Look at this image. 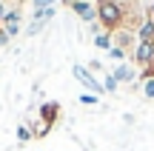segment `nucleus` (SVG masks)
<instances>
[{
	"label": "nucleus",
	"instance_id": "1",
	"mask_svg": "<svg viewBox=\"0 0 154 151\" xmlns=\"http://www.w3.org/2000/svg\"><path fill=\"white\" fill-rule=\"evenodd\" d=\"M128 20L123 0H97V23L103 26V32L114 34L117 29H123Z\"/></svg>",
	"mask_w": 154,
	"mask_h": 151
},
{
	"label": "nucleus",
	"instance_id": "2",
	"mask_svg": "<svg viewBox=\"0 0 154 151\" xmlns=\"http://www.w3.org/2000/svg\"><path fill=\"white\" fill-rule=\"evenodd\" d=\"M40 123H37V128H34V137H46L51 128H54V123H57V117H60V103H54V100H49V103H43L40 106Z\"/></svg>",
	"mask_w": 154,
	"mask_h": 151
},
{
	"label": "nucleus",
	"instance_id": "3",
	"mask_svg": "<svg viewBox=\"0 0 154 151\" xmlns=\"http://www.w3.org/2000/svg\"><path fill=\"white\" fill-rule=\"evenodd\" d=\"M131 60L140 68H149L154 63V40H137V46L131 49Z\"/></svg>",
	"mask_w": 154,
	"mask_h": 151
},
{
	"label": "nucleus",
	"instance_id": "4",
	"mask_svg": "<svg viewBox=\"0 0 154 151\" xmlns=\"http://www.w3.org/2000/svg\"><path fill=\"white\" fill-rule=\"evenodd\" d=\"M72 74H74L77 80H80L83 86H86L88 91H94V94H97V97H100V94H106V89H103V83H100V80L94 77V74L88 71L86 66H72Z\"/></svg>",
	"mask_w": 154,
	"mask_h": 151
},
{
	"label": "nucleus",
	"instance_id": "5",
	"mask_svg": "<svg viewBox=\"0 0 154 151\" xmlns=\"http://www.w3.org/2000/svg\"><path fill=\"white\" fill-rule=\"evenodd\" d=\"M72 11L77 17H80L83 23H88V26H91V23H97V6L91 3V0H72Z\"/></svg>",
	"mask_w": 154,
	"mask_h": 151
},
{
	"label": "nucleus",
	"instance_id": "6",
	"mask_svg": "<svg viewBox=\"0 0 154 151\" xmlns=\"http://www.w3.org/2000/svg\"><path fill=\"white\" fill-rule=\"evenodd\" d=\"M20 23H23L20 9H9V11L3 14V20H0V29H3L9 37H17V34H20Z\"/></svg>",
	"mask_w": 154,
	"mask_h": 151
},
{
	"label": "nucleus",
	"instance_id": "7",
	"mask_svg": "<svg viewBox=\"0 0 154 151\" xmlns=\"http://www.w3.org/2000/svg\"><path fill=\"white\" fill-rule=\"evenodd\" d=\"M114 46H120L123 51L134 49V46H137V34H134V32H131V29H128V26L117 29V32H114Z\"/></svg>",
	"mask_w": 154,
	"mask_h": 151
},
{
	"label": "nucleus",
	"instance_id": "8",
	"mask_svg": "<svg viewBox=\"0 0 154 151\" xmlns=\"http://www.w3.org/2000/svg\"><path fill=\"white\" fill-rule=\"evenodd\" d=\"M111 74H114L117 83H131V80L137 77V68H134L131 63H117V66L111 68Z\"/></svg>",
	"mask_w": 154,
	"mask_h": 151
},
{
	"label": "nucleus",
	"instance_id": "9",
	"mask_svg": "<svg viewBox=\"0 0 154 151\" xmlns=\"http://www.w3.org/2000/svg\"><path fill=\"white\" fill-rule=\"evenodd\" d=\"M134 34H137V40H154V20H151V17L140 20L137 29H134Z\"/></svg>",
	"mask_w": 154,
	"mask_h": 151
},
{
	"label": "nucleus",
	"instance_id": "10",
	"mask_svg": "<svg viewBox=\"0 0 154 151\" xmlns=\"http://www.w3.org/2000/svg\"><path fill=\"white\" fill-rule=\"evenodd\" d=\"M94 46H97V49H103V51H109L111 46H114V34H109V32H97V34H94Z\"/></svg>",
	"mask_w": 154,
	"mask_h": 151
},
{
	"label": "nucleus",
	"instance_id": "11",
	"mask_svg": "<svg viewBox=\"0 0 154 151\" xmlns=\"http://www.w3.org/2000/svg\"><path fill=\"white\" fill-rule=\"evenodd\" d=\"M57 14V9L54 6H49V9H34V14H32V20H40V23H49L51 17Z\"/></svg>",
	"mask_w": 154,
	"mask_h": 151
},
{
	"label": "nucleus",
	"instance_id": "12",
	"mask_svg": "<svg viewBox=\"0 0 154 151\" xmlns=\"http://www.w3.org/2000/svg\"><path fill=\"white\" fill-rule=\"evenodd\" d=\"M140 89L146 100H154V77H140Z\"/></svg>",
	"mask_w": 154,
	"mask_h": 151
},
{
	"label": "nucleus",
	"instance_id": "13",
	"mask_svg": "<svg viewBox=\"0 0 154 151\" xmlns=\"http://www.w3.org/2000/svg\"><path fill=\"white\" fill-rule=\"evenodd\" d=\"M29 140H34L32 125H17V143H29Z\"/></svg>",
	"mask_w": 154,
	"mask_h": 151
},
{
	"label": "nucleus",
	"instance_id": "14",
	"mask_svg": "<svg viewBox=\"0 0 154 151\" xmlns=\"http://www.w3.org/2000/svg\"><path fill=\"white\" fill-rule=\"evenodd\" d=\"M109 57H111V60H114V63H126L128 51H123L120 46H111V49H109Z\"/></svg>",
	"mask_w": 154,
	"mask_h": 151
},
{
	"label": "nucleus",
	"instance_id": "15",
	"mask_svg": "<svg viewBox=\"0 0 154 151\" xmlns=\"http://www.w3.org/2000/svg\"><path fill=\"white\" fill-rule=\"evenodd\" d=\"M117 86H120V83H117V80H114V74H106V80H103V89H106V94H114V91H117Z\"/></svg>",
	"mask_w": 154,
	"mask_h": 151
},
{
	"label": "nucleus",
	"instance_id": "16",
	"mask_svg": "<svg viewBox=\"0 0 154 151\" xmlns=\"http://www.w3.org/2000/svg\"><path fill=\"white\" fill-rule=\"evenodd\" d=\"M43 26H46V23H40V20H32V26L26 29V37H34V34H40V32H43Z\"/></svg>",
	"mask_w": 154,
	"mask_h": 151
},
{
	"label": "nucleus",
	"instance_id": "17",
	"mask_svg": "<svg viewBox=\"0 0 154 151\" xmlns=\"http://www.w3.org/2000/svg\"><path fill=\"white\" fill-rule=\"evenodd\" d=\"M80 103H83V106H97L100 97L97 94H80Z\"/></svg>",
	"mask_w": 154,
	"mask_h": 151
},
{
	"label": "nucleus",
	"instance_id": "18",
	"mask_svg": "<svg viewBox=\"0 0 154 151\" xmlns=\"http://www.w3.org/2000/svg\"><path fill=\"white\" fill-rule=\"evenodd\" d=\"M60 0H32V6L34 9H49V6H57Z\"/></svg>",
	"mask_w": 154,
	"mask_h": 151
},
{
	"label": "nucleus",
	"instance_id": "19",
	"mask_svg": "<svg viewBox=\"0 0 154 151\" xmlns=\"http://www.w3.org/2000/svg\"><path fill=\"white\" fill-rule=\"evenodd\" d=\"M88 71H103V63H100V60H91V63H88Z\"/></svg>",
	"mask_w": 154,
	"mask_h": 151
},
{
	"label": "nucleus",
	"instance_id": "20",
	"mask_svg": "<svg viewBox=\"0 0 154 151\" xmlns=\"http://www.w3.org/2000/svg\"><path fill=\"white\" fill-rule=\"evenodd\" d=\"M9 40H11V37L3 32V29H0V49H3V46H9Z\"/></svg>",
	"mask_w": 154,
	"mask_h": 151
},
{
	"label": "nucleus",
	"instance_id": "21",
	"mask_svg": "<svg viewBox=\"0 0 154 151\" xmlns=\"http://www.w3.org/2000/svg\"><path fill=\"white\" fill-rule=\"evenodd\" d=\"M6 11H9V9H6V3L0 0V20H3V14H6Z\"/></svg>",
	"mask_w": 154,
	"mask_h": 151
},
{
	"label": "nucleus",
	"instance_id": "22",
	"mask_svg": "<svg viewBox=\"0 0 154 151\" xmlns=\"http://www.w3.org/2000/svg\"><path fill=\"white\" fill-rule=\"evenodd\" d=\"M149 17H151V20H154V3H151V9H149Z\"/></svg>",
	"mask_w": 154,
	"mask_h": 151
}]
</instances>
